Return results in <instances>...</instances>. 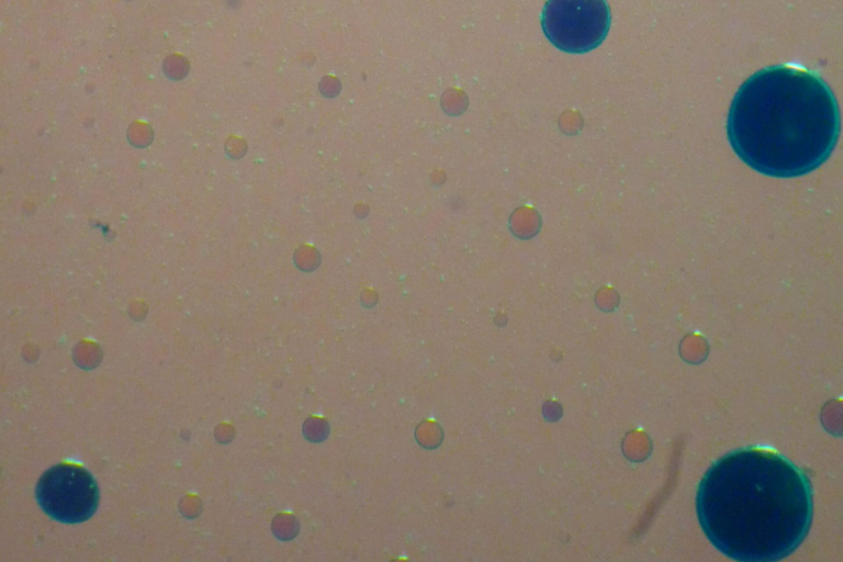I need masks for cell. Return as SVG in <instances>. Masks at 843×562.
I'll use <instances>...</instances> for the list:
<instances>
[{
    "mask_svg": "<svg viewBox=\"0 0 843 562\" xmlns=\"http://www.w3.org/2000/svg\"><path fill=\"white\" fill-rule=\"evenodd\" d=\"M727 134L753 170L794 178L819 168L840 135V112L828 85L814 72L789 65L762 69L738 90Z\"/></svg>",
    "mask_w": 843,
    "mask_h": 562,
    "instance_id": "obj_2",
    "label": "cell"
},
{
    "mask_svg": "<svg viewBox=\"0 0 843 562\" xmlns=\"http://www.w3.org/2000/svg\"><path fill=\"white\" fill-rule=\"evenodd\" d=\"M36 499L52 518L67 524L89 519L99 504V490L92 475L74 464H57L47 470L36 486Z\"/></svg>",
    "mask_w": 843,
    "mask_h": 562,
    "instance_id": "obj_4",
    "label": "cell"
},
{
    "mask_svg": "<svg viewBox=\"0 0 843 562\" xmlns=\"http://www.w3.org/2000/svg\"><path fill=\"white\" fill-rule=\"evenodd\" d=\"M541 25L547 38L560 50L587 53L606 37L610 11L606 0H547Z\"/></svg>",
    "mask_w": 843,
    "mask_h": 562,
    "instance_id": "obj_3",
    "label": "cell"
},
{
    "mask_svg": "<svg viewBox=\"0 0 843 562\" xmlns=\"http://www.w3.org/2000/svg\"><path fill=\"white\" fill-rule=\"evenodd\" d=\"M708 540L740 562H774L805 540L812 520L807 474L780 453L761 447L731 451L707 470L696 495Z\"/></svg>",
    "mask_w": 843,
    "mask_h": 562,
    "instance_id": "obj_1",
    "label": "cell"
}]
</instances>
